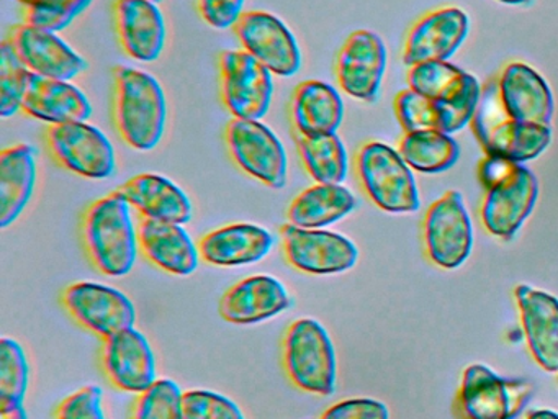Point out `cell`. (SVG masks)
<instances>
[{
    "label": "cell",
    "instance_id": "obj_19",
    "mask_svg": "<svg viewBox=\"0 0 558 419\" xmlns=\"http://www.w3.org/2000/svg\"><path fill=\"white\" fill-rule=\"evenodd\" d=\"M102 362L110 382L123 392L142 395L158 382L155 352L135 327L106 339Z\"/></svg>",
    "mask_w": 558,
    "mask_h": 419
},
{
    "label": "cell",
    "instance_id": "obj_36",
    "mask_svg": "<svg viewBox=\"0 0 558 419\" xmlns=\"http://www.w3.org/2000/svg\"><path fill=\"white\" fill-rule=\"evenodd\" d=\"M25 9V22L60 33L66 29L93 0H15Z\"/></svg>",
    "mask_w": 558,
    "mask_h": 419
},
{
    "label": "cell",
    "instance_id": "obj_28",
    "mask_svg": "<svg viewBox=\"0 0 558 419\" xmlns=\"http://www.w3.org/2000/svg\"><path fill=\"white\" fill-rule=\"evenodd\" d=\"M37 183V151L31 144H15L0 153V228L22 215Z\"/></svg>",
    "mask_w": 558,
    "mask_h": 419
},
{
    "label": "cell",
    "instance_id": "obj_14",
    "mask_svg": "<svg viewBox=\"0 0 558 419\" xmlns=\"http://www.w3.org/2000/svg\"><path fill=\"white\" fill-rule=\"evenodd\" d=\"M63 301L77 323L104 339L135 327V304L123 291L110 285L96 282L73 284L64 291Z\"/></svg>",
    "mask_w": 558,
    "mask_h": 419
},
{
    "label": "cell",
    "instance_id": "obj_35",
    "mask_svg": "<svg viewBox=\"0 0 558 419\" xmlns=\"http://www.w3.org/2000/svg\"><path fill=\"white\" fill-rule=\"evenodd\" d=\"M27 65L21 61L14 46L8 39L0 45V115L12 117L22 108L25 88H27Z\"/></svg>",
    "mask_w": 558,
    "mask_h": 419
},
{
    "label": "cell",
    "instance_id": "obj_6",
    "mask_svg": "<svg viewBox=\"0 0 558 419\" xmlns=\"http://www.w3.org/2000/svg\"><path fill=\"white\" fill-rule=\"evenodd\" d=\"M534 386L522 379H502L488 367L470 366L463 373L459 409L463 419H514L524 411Z\"/></svg>",
    "mask_w": 558,
    "mask_h": 419
},
{
    "label": "cell",
    "instance_id": "obj_20",
    "mask_svg": "<svg viewBox=\"0 0 558 419\" xmlns=\"http://www.w3.org/2000/svg\"><path fill=\"white\" fill-rule=\"evenodd\" d=\"M499 97L506 113L524 124L550 127L554 95L541 74L525 62H509L498 77Z\"/></svg>",
    "mask_w": 558,
    "mask_h": 419
},
{
    "label": "cell",
    "instance_id": "obj_16",
    "mask_svg": "<svg viewBox=\"0 0 558 419\" xmlns=\"http://www.w3.org/2000/svg\"><path fill=\"white\" fill-rule=\"evenodd\" d=\"M387 71V48L377 33L357 29L345 39L336 61V77L345 94L375 101Z\"/></svg>",
    "mask_w": 558,
    "mask_h": 419
},
{
    "label": "cell",
    "instance_id": "obj_4",
    "mask_svg": "<svg viewBox=\"0 0 558 419\" xmlns=\"http://www.w3.org/2000/svg\"><path fill=\"white\" fill-rule=\"evenodd\" d=\"M357 173L378 208L411 213L420 208V192L411 167L398 151L381 141L364 144L357 154Z\"/></svg>",
    "mask_w": 558,
    "mask_h": 419
},
{
    "label": "cell",
    "instance_id": "obj_12",
    "mask_svg": "<svg viewBox=\"0 0 558 419\" xmlns=\"http://www.w3.org/2000/svg\"><path fill=\"white\" fill-rule=\"evenodd\" d=\"M538 182L527 167L514 163L511 169L486 187L482 222L496 238L511 239L534 210Z\"/></svg>",
    "mask_w": 558,
    "mask_h": 419
},
{
    "label": "cell",
    "instance_id": "obj_9",
    "mask_svg": "<svg viewBox=\"0 0 558 419\" xmlns=\"http://www.w3.org/2000/svg\"><path fill=\"white\" fill-rule=\"evenodd\" d=\"M221 97L241 120H260L272 104L274 74L246 49H227L220 58Z\"/></svg>",
    "mask_w": 558,
    "mask_h": 419
},
{
    "label": "cell",
    "instance_id": "obj_31",
    "mask_svg": "<svg viewBox=\"0 0 558 419\" xmlns=\"http://www.w3.org/2000/svg\"><path fill=\"white\" fill-rule=\"evenodd\" d=\"M459 153V144L452 134L442 131H411L400 141L401 157L417 172H444L457 163Z\"/></svg>",
    "mask_w": 558,
    "mask_h": 419
},
{
    "label": "cell",
    "instance_id": "obj_44",
    "mask_svg": "<svg viewBox=\"0 0 558 419\" xmlns=\"http://www.w3.org/2000/svg\"><path fill=\"white\" fill-rule=\"evenodd\" d=\"M502 3H509V5H525V3L531 2V0H499Z\"/></svg>",
    "mask_w": 558,
    "mask_h": 419
},
{
    "label": "cell",
    "instance_id": "obj_11",
    "mask_svg": "<svg viewBox=\"0 0 558 419\" xmlns=\"http://www.w3.org/2000/svg\"><path fill=\"white\" fill-rule=\"evenodd\" d=\"M241 45L272 74L295 75L302 68V49L289 26L266 10H247L234 25Z\"/></svg>",
    "mask_w": 558,
    "mask_h": 419
},
{
    "label": "cell",
    "instance_id": "obj_15",
    "mask_svg": "<svg viewBox=\"0 0 558 419\" xmlns=\"http://www.w3.org/2000/svg\"><path fill=\"white\" fill-rule=\"evenodd\" d=\"M283 249L293 267L313 275L341 274L357 264V246L328 229L282 228Z\"/></svg>",
    "mask_w": 558,
    "mask_h": 419
},
{
    "label": "cell",
    "instance_id": "obj_25",
    "mask_svg": "<svg viewBox=\"0 0 558 419\" xmlns=\"http://www.w3.org/2000/svg\"><path fill=\"white\" fill-rule=\"evenodd\" d=\"M140 248L153 264L174 275H191L201 264V251L184 225L143 218L138 225Z\"/></svg>",
    "mask_w": 558,
    "mask_h": 419
},
{
    "label": "cell",
    "instance_id": "obj_1",
    "mask_svg": "<svg viewBox=\"0 0 558 419\" xmlns=\"http://www.w3.org/2000/svg\"><path fill=\"white\" fill-rule=\"evenodd\" d=\"M116 75L113 118L122 140L136 151H153L166 131L168 101L155 75L119 65Z\"/></svg>",
    "mask_w": 558,
    "mask_h": 419
},
{
    "label": "cell",
    "instance_id": "obj_42",
    "mask_svg": "<svg viewBox=\"0 0 558 419\" xmlns=\"http://www.w3.org/2000/svg\"><path fill=\"white\" fill-rule=\"evenodd\" d=\"M0 419H28L24 405L0 408Z\"/></svg>",
    "mask_w": 558,
    "mask_h": 419
},
{
    "label": "cell",
    "instance_id": "obj_37",
    "mask_svg": "<svg viewBox=\"0 0 558 419\" xmlns=\"http://www.w3.org/2000/svg\"><path fill=\"white\" fill-rule=\"evenodd\" d=\"M133 419H184L182 390L171 379H161L140 395Z\"/></svg>",
    "mask_w": 558,
    "mask_h": 419
},
{
    "label": "cell",
    "instance_id": "obj_17",
    "mask_svg": "<svg viewBox=\"0 0 558 419\" xmlns=\"http://www.w3.org/2000/svg\"><path fill=\"white\" fill-rule=\"evenodd\" d=\"M9 41L34 74L70 82L87 69L86 59L50 29L19 23L12 28Z\"/></svg>",
    "mask_w": 558,
    "mask_h": 419
},
{
    "label": "cell",
    "instance_id": "obj_7",
    "mask_svg": "<svg viewBox=\"0 0 558 419\" xmlns=\"http://www.w3.org/2000/svg\"><path fill=\"white\" fill-rule=\"evenodd\" d=\"M234 163L259 182L283 189L289 173L286 147L276 133L259 120L233 118L225 131Z\"/></svg>",
    "mask_w": 558,
    "mask_h": 419
},
{
    "label": "cell",
    "instance_id": "obj_8",
    "mask_svg": "<svg viewBox=\"0 0 558 419\" xmlns=\"http://www.w3.org/2000/svg\"><path fill=\"white\" fill-rule=\"evenodd\" d=\"M482 97V87L473 75H469L463 87L449 98L423 97L416 92H400L395 98V113L404 133L421 130H437L452 134L472 123Z\"/></svg>",
    "mask_w": 558,
    "mask_h": 419
},
{
    "label": "cell",
    "instance_id": "obj_10",
    "mask_svg": "<svg viewBox=\"0 0 558 419\" xmlns=\"http://www.w3.org/2000/svg\"><path fill=\"white\" fill-rule=\"evenodd\" d=\"M47 143L54 159L86 179H109L116 172V149L109 137L87 121L51 124Z\"/></svg>",
    "mask_w": 558,
    "mask_h": 419
},
{
    "label": "cell",
    "instance_id": "obj_39",
    "mask_svg": "<svg viewBox=\"0 0 558 419\" xmlns=\"http://www.w3.org/2000/svg\"><path fill=\"white\" fill-rule=\"evenodd\" d=\"M57 419H107L102 406V388L84 386L58 406Z\"/></svg>",
    "mask_w": 558,
    "mask_h": 419
},
{
    "label": "cell",
    "instance_id": "obj_2",
    "mask_svg": "<svg viewBox=\"0 0 558 419\" xmlns=\"http://www.w3.org/2000/svg\"><path fill=\"white\" fill-rule=\"evenodd\" d=\"M84 242L94 265L112 277H123L138 258V229L132 205L120 190L94 202L84 216Z\"/></svg>",
    "mask_w": 558,
    "mask_h": 419
},
{
    "label": "cell",
    "instance_id": "obj_24",
    "mask_svg": "<svg viewBox=\"0 0 558 419\" xmlns=\"http://www.w3.org/2000/svg\"><path fill=\"white\" fill-rule=\"evenodd\" d=\"M274 242V236L263 226L236 223L208 232L198 242V251L208 264L238 267L263 261Z\"/></svg>",
    "mask_w": 558,
    "mask_h": 419
},
{
    "label": "cell",
    "instance_id": "obj_21",
    "mask_svg": "<svg viewBox=\"0 0 558 419\" xmlns=\"http://www.w3.org/2000/svg\"><path fill=\"white\" fill-rule=\"evenodd\" d=\"M117 33L130 58L158 61L166 45V20L153 0H116Z\"/></svg>",
    "mask_w": 558,
    "mask_h": 419
},
{
    "label": "cell",
    "instance_id": "obj_29",
    "mask_svg": "<svg viewBox=\"0 0 558 419\" xmlns=\"http://www.w3.org/2000/svg\"><path fill=\"white\" fill-rule=\"evenodd\" d=\"M290 113L296 134H331L341 127L344 101L332 85L322 81H305L296 85L293 92Z\"/></svg>",
    "mask_w": 558,
    "mask_h": 419
},
{
    "label": "cell",
    "instance_id": "obj_43",
    "mask_svg": "<svg viewBox=\"0 0 558 419\" xmlns=\"http://www.w3.org/2000/svg\"><path fill=\"white\" fill-rule=\"evenodd\" d=\"M527 419H558V412L541 409V411L531 412Z\"/></svg>",
    "mask_w": 558,
    "mask_h": 419
},
{
    "label": "cell",
    "instance_id": "obj_41",
    "mask_svg": "<svg viewBox=\"0 0 558 419\" xmlns=\"http://www.w3.org/2000/svg\"><path fill=\"white\" fill-rule=\"evenodd\" d=\"M246 0H197L202 19L217 29H227L236 25L244 13Z\"/></svg>",
    "mask_w": 558,
    "mask_h": 419
},
{
    "label": "cell",
    "instance_id": "obj_27",
    "mask_svg": "<svg viewBox=\"0 0 558 419\" xmlns=\"http://www.w3.org/2000/svg\"><path fill=\"white\" fill-rule=\"evenodd\" d=\"M120 192L129 200L132 208L138 210L143 218L185 225L191 222V199L187 193L168 177L158 173H140L126 180Z\"/></svg>",
    "mask_w": 558,
    "mask_h": 419
},
{
    "label": "cell",
    "instance_id": "obj_18",
    "mask_svg": "<svg viewBox=\"0 0 558 419\" xmlns=\"http://www.w3.org/2000/svg\"><path fill=\"white\" fill-rule=\"evenodd\" d=\"M469 16L456 7L434 10L411 28L403 49L410 68L427 61H449L469 35Z\"/></svg>",
    "mask_w": 558,
    "mask_h": 419
},
{
    "label": "cell",
    "instance_id": "obj_45",
    "mask_svg": "<svg viewBox=\"0 0 558 419\" xmlns=\"http://www.w3.org/2000/svg\"><path fill=\"white\" fill-rule=\"evenodd\" d=\"M153 2L159 3L161 2V0H153Z\"/></svg>",
    "mask_w": 558,
    "mask_h": 419
},
{
    "label": "cell",
    "instance_id": "obj_13",
    "mask_svg": "<svg viewBox=\"0 0 558 419\" xmlns=\"http://www.w3.org/2000/svg\"><path fill=\"white\" fill-rule=\"evenodd\" d=\"M424 239L433 262L444 268H456L469 259L473 229L462 195L457 190L444 193L427 210Z\"/></svg>",
    "mask_w": 558,
    "mask_h": 419
},
{
    "label": "cell",
    "instance_id": "obj_5",
    "mask_svg": "<svg viewBox=\"0 0 558 419\" xmlns=\"http://www.w3.org/2000/svg\"><path fill=\"white\" fill-rule=\"evenodd\" d=\"M283 362L290 380L308 393L331 395L338 379V362L328 331L315 320H299L283 343Z\"/></svg>",
    "mask_w": 558,
    "mask_h": 419
},
{
    "label": "cell",
    "instance_id": "obj_23",
    "mask_svg": "<svg viewBox=\"0 0 558 419\" xmlns=\"http://www.w3.org/2000/svg\"><path fill=\"white\" fill-rule=\"evenodd\" d=\"M529 349L538 366L558 372V298L529 285L515 288Z\"/></svg>",
    "mask_w": 558,
    "mask_h": 419
},
{
    "label": "cell",
    "instance_id": "obj_38",
    "mask_svg": "<svg viewBox=\"0 0 558 419\" xmlns=\"http://www.w3.org/2000/svg\"><path fill=\"white\" fill-rule=\"evenodd\" d=\"M182 411L184 419H246L233 399L210 390L182 393Z\"/></svg>",
    "mask_w": 558,
    "mask_h": 419
},
{
    "label": "cell",
    "instance_id": "obj_30",
    "mask_svg": "<svg viewBox=\"0 0 558 419\" xmlns=\"http://www.w3.org/2000/svg\"><path fill=\"white\" fill-rule=\"evenodd\" d=\"M357 200L341 183H316L303 190L289 206L292 225L323 229L354 212Z\"/></svg>",
    "mask_w": 558,
    "mask_h": 419
},
{
    "label": "cell",
    "instance_id": "obj_3",
    "mask_svg": "<svg viewBox=\"0 0 558 419\" xmlns=\"http://www.w3.org/2000/svg\"><path fill=\"white\" fill-rule=\"evenodd\" d=\"M472 128L486 156L505 157L518 164L541 156L551 141L550 127L519 123L506 113L498 79H492L482 88Z\"/></svg>",
    "mask_w": 558,
    "mask_h": 419
},
{
    "label": "cell",
    "instance_id": "obj_26",
    "mask_svg": "<svg viewBox=\"0 0 558 419\" xmlns=\"http://www.w3.org/2000/svg\"><path fill=\"white\" fill-rule=\"evenodd\" d=\"M290 307L286 287L270 275H254L231 287L221 300L225 320L233 324H254L270 320Z\"/></svg>",
    "mask_w": 558,
    "mask_h": 419
},
{
    "label": "cell",
    "instance_id": "obj_22",
    "mask_svg": "<svg viewBox=\"0 0 558 419\" xmlns=\"http://www.w3.org/2000/svg\"><path fill=\"white\" fill-rule=\"evenodd\" d=\"M22 110L31 117L51 124L87 121L93 117V105L83 91L68 81L28 75Z\"/></svg>",
    "mask_w": 558,
    "mask_h": 419
},
{
    "label": "cell",
    "instance_id": "obj_34",
    "mask_svg": "<svg viewBox=\"0 0 558 419\" xmlns=\"http://www.w3.org/2000/svg\"><path fill=\"white\" fill-rule=\"evenodd\" d=\"M28 379L31 369L24 347L4 337L0 340V408L24 405Z\"/></svg>",
    "mask_w": 558,
    "mask_h": 419
},
{
    "label": "cell",
    "instance_id": "obj_32",
    "mask_svg": "<svg viewBox=\"0 0 558 419\" xmlns=\"http://www.w3.org/2000/svg\"><path fill=\"white\" fill-rule=\"evenodd\" d=\"M296 146L306 172L316 183L344 182L349 169L348 151L338 134H296Z\"/></svg>",
    "mask_w": 558,
    "mask_h": 419
},
{
    "label": "cell",
    "instance_id": "obj_40",
    "mask_svg": "<svg viewBox=\"0 0 558 419\" xmlns=\"http://www.w3.org/2000/svg\"><path fill=\"white\" fill-rule=\"evenodd\" d=\"M387 406L377 399L354 398L332 405L322 419H388Z\"/></svg>",
    "mask_w": 558,
    "mask_h": 419
},
{
    "label": "cell",
    "instance_id": "obj_33",
    "mask_svg": "<svg viewBox=\"0 0 558 419\" xmlns=\"http://www.w3.org/2000/svg\"><path fill=\"white\" fill-rule=\"evenodd\" d=\"M469 72L449 61H427L413 65L408 72V84L416 94L433 100L449 98L460 91L469 79Z\"/></svg>",
    "mask_w": 558,
    "mask_h": 419
}]
</instances>
